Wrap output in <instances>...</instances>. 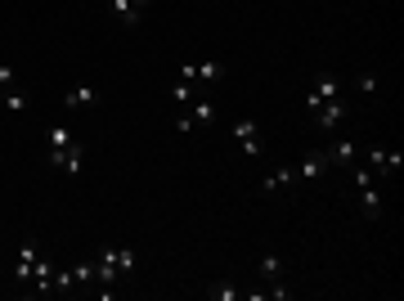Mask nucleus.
Masks as SVG:
<instances>
[{"mask_svg": "<svg viewBox=\"0 0 404 301\" xmlns=\"http://www.w3.org/2000/svg\"><path fill=\"white\" fill-rule=\"evenodd\" d=\"M135 266V252L130 247H104L99 257H94V279L104 288H117V279Z\"/></svg>", "mask_w": 404, "mask_h": 301, "instance_id": "f257e3e1", "label": "nucleus"}, {"mask_svg": "<svg viewBox=\"0 0 404 301\" xmlns=\"http://www.w3.org/2000/svg\"><path fill=\"white\" fill-rule=\"evenodd\" d=\"M50 166H59V171H68L72 180H77L85 171V144H63V149H50Z\"/></svg>", "mask_w": 404, "mask_h": 301, "instance_id": "f03ea898", "label": "nucleus"}, {"mask_svg": "<svg viewBox=\"0 0 404 301\" xmlns=\"http://www.w3.org/2000/svg\"><path fill=\"white\" fill-rule=\"evenodd\" d=\"M310 117H314V126H319V130H337L350 117V108H346V99H328L319 108H310Z\"/></svg>", "mask_w": 404, "mask_h": 301, "instance_id": "7ed1b4c3", "label": "nucleus"}, {"mask_svg": "<svg viewBox=\"0 0 404 301\" xmlns=\"http://www.w3.org/2000/svg\"><path fill=\"white\" fill-rule=\"evenodd\" d=\"M234 135H238V153H243V158H261L265 144H261V126H256V122L238 117V122H234Z\"/></svg>", "mask_w": 404, "mask_h": 301, "instance_id": "20e7f679", "label": "nucleus"}, {"mask_svg": "<svg viewBox=\"0 0 404 301\" xmlns=\"http://www.w3.org/2000/svg\"><path fill=\"white\" fill-rule=\"evenodd\" d=\"M328 99H346V86H341L337 77H319V81H314V90L305 94V108H319Z\"/></svg>", "mask_w": 404, "mask_h": 301, "instance_id": "39448f33", "label": "nucleus"}, {"mask_svg": "<svg viewBox=\"0 0 404 301\" xmlns=\"http://www.w3.org/2000/svg\"><path fill=\"white\" fill-rule=\"evenodd\" d=\"M149 5H153V0H108V9H113V18L121 23V27H135Z\"/></svg>", "mask_w": 404, "mask_h": 301, "instance_id": "423d86ee", "label": "nucleus"}, {"mask_svg": "<svg viewBox=\"0 0 404 301\" xmlns=\"http://www.w3.org/2000/svg\"><path fill=\"white\" fill-rule=\"evenodd\" d=\"M180 77L185 81H220L225 77V63H220V59H207V63H180Z\"/></svg>", "mask_w": 404, "mask_h": 301, "instance_id": "0eeeda50", "label": "nucleus"}, {"mask_svg": "<svg viewBox=\"0 0 404 301\" xmlns=\"http://www.w3.org/2000/svg\"><path fill=\"white\" fill-rule=\"evenodd\" d=\"M364 166H369L373 176H386V171H400L404 158H400V153H391V149H382V144H373V149H369V162H364Z\"/></svg>", "mask_w": 404, "mask_h": 301, "instance_id": "6e6552de", "label": "nucleus"}, {"mask_svg": "<svg viewBox=\"0 0 404 301\" xmlns=\"http://www.w3.org/2000/svg\"><path fill=\"white\" fill-rule=\"evenodd\" d=\"M328 166H333V162H328V149H310L301 158V166H292V171H297V180H314L319 171H328Z\"/></svg>", "mask_w": 404, "mask_h": 301, "instance_id": "1a4fd4ad", "label": "nucleus"}, {"mask_svg": "<svg viewBox=\"0 0 404 301\" xmlns=\"http://www.w3.org/2000/svg\"><path fill=\"white\" fill-rule=\"evenodd\" d=\"M36 261H41V257H36V243H32V238H27V243H18V261H14V279H18V283H32Z\"/></svg>", "mask_w": 404, "mask_h": 301, "instance_id": "9d476101", "label": "nucleus"}, {"mask_svg": "<svg viewBox=\"0 0 404 301\" xmlns=\"http://www.w3.org/2000/svg\"><path fill=\"white\" fill-rule=\"evenodd\" d=\"M328 162H333V166H355V162H360V144H355V140H333V144H328Z\"/></svg>", "mask_w": 404, "mask_h": 301, "instance_id": "9b49d317", "label": "nucleus"}, {"mask_svg": "<svg viewBox=\"0 0 404 301\" xmlns=\"http://www.w3.org/2000/svg\"><path fill=\"white\" fill-rule=\"evenodd\" d=\"M292 180H297V171H292V166H274V171H269L256 189H261V194H278V189H288Z\"/></svg>", "mask_w": 404, "mask_h": 301, "instance_id": "f8f14e48", "label": "nucleus"}, {"mask_svg": "<svg viewBox=\"0 0 404 301\" xmlns=\"http://www.w3.org/2000/svg\"><path fill=\"white\" fill-rule=\"evenodd\" d=\"M32 288L41 297H54V266L50 261H36V270H32Z\"/></svg>", "mask_w": 404, "mask_h": 301, "instance_id": "ddd939ff", "label": "nucleus"}, {"mask_svg": "<svg viewBox=\"0 0 404 301\" xmlns=\"http://www.w3.org/2000/svg\"><path fill=\"white\" fill-rule=\"evenodd\" d=\"M94 99H99V90H94V86H72V90H63V108H90Z\"/></svg>", "mask_w": 404, "mask_h": 301, "instance_id": "4468645a", "label": "nucleus"}, {"mask_svg": "<svg viewBox=\"0 0 404 301\" xmlns=\"http://www.w3.org/2000/svg\"><path fill=\"white\" fill-rule=\"evenodd\" d=\"M360 198H364V221H377V216H382V194H377V185H364Z\"/></svg>", "mask_w": 404, "mask_h": 301, "instance_id": "2eb2a0df", "label": "nucleus"}, {"mask_svg": "<svg viewBox=\"0 0 404 301\" xmlns=\"http://www.w3.org/2000/svg\"><path fill=\"white\" fill-rule=\"evenodd\" d=\"M261 279H265V283H278V279H283V261H278V252H265V257H261Z\"/></svg>", "mask_w": 404, "mask_h": 301, "instance_id": "dca6fc26", "label": "nucleus"}, {"mask_svg": "<svg viewBox=\"0 0 404 301\" xmlns=\"http://www.w3.org/2000/svg\"><path fill=\"white\" fill-rule=\"evenodd\" d=\"M171 99H176L180 108H189L193 99H198V94H193V81H185V77H180V81H176V86H171Z\"/></svg>", "mask_w": 404, "mask_h": 301, "instance_id": "f3484780", "label": "nucleus"}, {"mask_svg": "<svg viewBox=\"0 0 404 301\" xmlns=\"http://www.w3.org/2000/svg\"><path fill=\"white\" fill-rule=\"evenodd\" d=\"M45 144H50V149H63V144H72V130L63 122H54L50 130H45Z\"/></svg>", "mask_w": 404, "mask_h": 301, "instance_id": "a211bd4d", "label": "nucleus"}, {"mask_svg": "<svg viewBox=\"0 0 404 301\" xmlns=\"http://www.w3.org/2000/svg\"><path fill=\"white\" fill-rule=\"evenodd\" d=\"M189 117H193V122H198V126H207V122H212V117H216V108L207 104V99H193V104H189Z\"/></svg>", "mask_w": 404, "mask_h": 301, "instance_id": "6ab92c4d", "label": "nucleus"}, {"mask_svg": "<svg viewBox=\"0 0 404 301\" xmlns=\"http://www.w3.org/2000/svg\"><path fill=\"white\" fill-rule=\"evenodd\" d=\"M207 297H212V301H238L243 293L234 283H212V288H207Z\"/></svg>", "mask_w": 404, "mask_h": 301, "instance_id": "aec40b11", "label": "nucleus"}, {"mask_svg": "<svg viewBox=\"0 0 404 301\" xmlns=\"http://www.w3.org/2000/svg\"><path fill=\"white\" fill-rule=\"evenodd\" d=\"M5 108H9V113H23V108H27V94L9 86V90H5Z\"/></svg>", "mask_w": 404, "mask_h": 301, "instance_id": "412c9836", "label": "nucleus"}, {"mask_svg": "<svg viewBox=\"0 0 404 301\" xmlns=\"http://www.w3.org/2000/svg\"><path fill=\"white\" fill-rule=\"evenodd\" d=\"M72 283H94V261H85V266H77V270H72Z\"/></svg>", "mask_w": 404, "mask_h": 301, "instance_id": "4be33fe9", "label": "nucleus"}, {"mask_svg": "<svg viewBox=\"0 0 404 301\" xmlns=\"http://www.w3.org/2000/svg\"><path fill=\"white\" fill-rule=\"evenodd\" d=\"M176 130H180V135H189V130H198V122H193L189 113H180V117H176Z\"/></svg>", "mask_w": 404, "mask_h": 301, "instance_id": "5701e85b", "label": "nucleus"}, {"mask_svg": "<svg viewBox=\"0 0 404 301\" xmlns=\"http://www.w3.org/2000/svg\"><path fill=\"white\" fill-rule=\"evenodd\" d=\"M9 86H14V68L0 63V90H9Z\"/></svg>", "mask_w": 404, "mask_h": 301, "instance_id": "b1692460", "label": "nucleus"}, {"mask_svg": "<svg viewBox=\"0 0 404 301\" xmlns=\"http://www.w3.org/2000/svg\"><path fill=\"white\" fill-rule=\"evenodd\" d=\"M360 90H364V94H373V90H377V77H373V72H369V77H360Z\"/></svg>", "mask_w": 404, "mask_h": 301, "instance_id": "393cba45", "label": "nucleus"}]
</instances>
